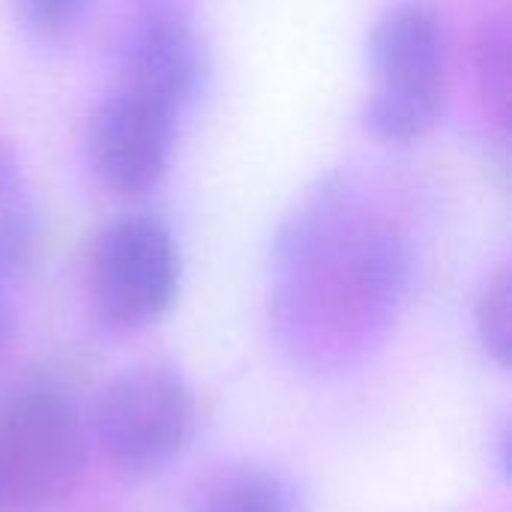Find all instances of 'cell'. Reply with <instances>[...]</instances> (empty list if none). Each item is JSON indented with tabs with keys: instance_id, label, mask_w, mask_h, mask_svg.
I'll list each match as a JSON object with an SVG mask.
<instances>
[{
	"instance_id": "6da1fadb",
	"label": "cell",
	"mask_w": 512,
	"mask_h": 512,
	"mask_svg": "<svg viewBox=\"0 0 512 512\" xmlns=\"http://www.w3.org/2000/svg\"><path fill=\"white\" fill-rule=\"evenodd\" d=\"M270 318L282 351L309 372H339L393 327L411 285L399 231L369 219L348 177L318 183L273 243Z\"/></svg>"
},
{
	"instance_id": "7a4b0ae2",
	"label": "cell",
	"mask_w": 512,
	"mask_h": 512,
	"mask_svg": "<svg viewBox=\"0 0 512 512\" xmlns=\"http://www.w3.org/2000/svg\"><path fill=\"white\" fill-rule=\"evenodd\" d=\"M87 462V432L72 393L27 378L0 393V512H39L72 495Z\"/></svg>"
},
{
	"instance_id": "3957f363",
	"label": "cell",
	"mask_w": 512,
	"mask_h": 512,
	"mask_svg": "<svg viewBox=\"0 0 512 512\" xmlns=\"http://www.w3.org/2000/svg\"><path fill=\"white\" fill-rule=\"evenodd\" d=\"M195 429V390L171 366H132L114 375L93 408L102 456L132 480L168 471L192 447Z\"/></svg>"
},
{
	"instance_id": "277c9868",
	"label": "cell",
	"mask_w": 512,
	"mask_h": 512,
	"mask_svg": "<svg viewBox=\"0 0 512 512\" xmlns=\"http://www.w3.org/2000/svg\"><path fill=\"white\" fill-rule=\"evenodd\" d=\"M90 291L105 324H156L180 294V249L171 231L153 216L114 219L93 246Z\"/></svg>"
},
{
	"instance_id": "5b68a950",
	"label": "cell",
	"mask_w": 512,
	"mask_h": 512,
	"mask_svg": "<svg viewBox=\"0 0 512 512\" xmlns=\"http://www.w3.org/2000/svg\"><path fill=\"white\" fill-rule=\"evenodd\" d=\"M177 111L126 87L105 96L87 123V159L93 174L120 195L159 186L174 153Z\"/></svg>"
},
{
	"instance_id": "8992f818",
	"label": "cell",
	"mask_w": 512,
	"mask_h": 512,
	"mask_svg": "<svg viewBox=\"0 0 512 512\" xmlns=\"http://www.w3.org/2000/svg\"><path fill=\"white\" fill-rule=\"evenodd\" d=\"M207 75V54L192 24L165 6L141 12L120 42V87L144 93L180 114Z\"/></svg>"
},
{
	"instance_id": "52a82bcc",
	"label": "cell",
	"mask_w": 512,
	"mask_h": 512,
	"mask_svg": "<svg viewBox=\"0 0 512 512\" xmlns=\"http://www.w3.org/2000/svg\"><path fill=\"white\" fill-rule=\"evenodd\" d=\"M375 90L444 93V39L438 18L420 3L390 6L369 36Z\"/></svg>"
},
{
	"instance_id": "ba28073f",
	"label": "cell",
	"mask_w": 512,
	"mask_h": 512,
	"mask_svg": "<svg viewBox=\"0 0 512 512\" xmlns=\"http://www.w3.org/2000/svg\"><path fill=\"white\" fill-rule=\"evenodd\" d=\"M189 512H300V489L273 465L234 462L195 486Z\"/></svg>"
},
{
	"instance_id": "9c48e42d",
	"label": "cell",
	"mask_w": 512,
	"mask_h": 512,
	"mask_svg": "<svg viewBox=\"0 0 512 512\" xmlns=\"http://www.w3.org/2000/svg\"><path fill=\"white\" fill-rule=\"evenodd\" d=\"M444 93H396L375 90L366 102L363 123L366 129L390 144H408L423 138L441 114Z\"/></svg>"
},
{
	"instance_id": "30bf717a",
	"label": "cell",
	"mask_w": 512,
	"mask_h": 512,
	"mask_svg": "<svg viewBox=\"0 0 512 512\" xmlns=\"http://www.w3.org/2000/svg\"><path fill=\"white\" fill-rule=\"evenodd\" d=\"M474 327L480 336L483 351L495 360L498 369H510L512 363V279L510 270L501 267L483 288L477 309H474Z\"/></svg>"
},
{
	"instance_id": "8fae6325",
	"label": "cell",
	"mask_w": 512,
	"mask_h": 512,
	"mask_svg": "<svg viewBox=\"0 0 512 512\" xmlns=\"http://www.w3.org/2000/svg\"><path fill=\"white\" fill-rule=\"evenodd\" d=\"M36 249V219L24 195L0 198V285L18 276Z\"/></svg>"
},
{
	"instance_id": "7c38bea8",
	"label": "cell",
	"mask_w": 512,
	"mask_h": 512,
	"mask_svg": "<svg viewBox=\"0 0 512 512\" xmlns=\"http://www.w3.org/2000/svg\"><path fill=\"white\" fill-rule=\"evenodd\" d=\"M12 6L27 33L39 39H54L81 21L90 0H12Z\"/></svg>"
},
{
	"instance_id": "4fadbf2b",
	"label": "cell",
	"mask_w": 512,
	"mask_h": 512,
	"mask_svg": "<svg viewBox=\"0 0 512 512\" xmlns=\"http://www.w3.org/2000/svg\"><path fill=\"white\" fill-rule=\"evenodd\" d=\"M24 195V171L9 141L0 138V198Z\"/></svg>"
},
{
	"instance_id": "5bb4252c",
	"label": "cell",
	"mask_w": 512,
	"mask_h": 512,
	"mask_svg": "<svg viewBox=\"0 0 512 512\" xmlns=\"http://www.w3.org/2000/svg\"><path fill=\"white\" fill-rule=\"evenodd\" d=\"M9 327V312H6V300H3V285H0V339L6 336Z\"/></svg>"
}]
</instances>
